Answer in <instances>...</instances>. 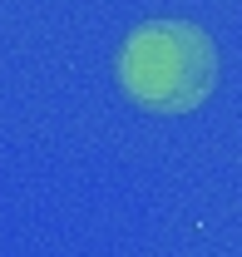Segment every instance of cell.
Listing matches in <instances>:
<instances>
[{
  "label": "cell",
  "mask_w": 242,
  "mask_h": 257,
  "mask_svg": "<svg viewBox=\"0 0 242 257\" xmlns=\"http://www.w3.org/2000/svg\"><path fill=\"white\" fill-rule=\"evenodd\" d=\"M119 89L149 114H193L217 89V45L193 20H144L124 35Z\"/></svg>",
  "instance_id": "6da1fadb"
}]
</instances>
